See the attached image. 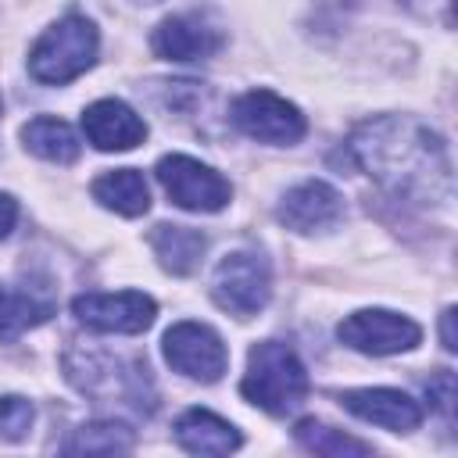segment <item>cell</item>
Masks as SVG:
<instances>
[{
	"instance_id": "obj_4",
	"label": "cell",
	"mask_w": 458,
	"mask_h": 458,
	"mask_svg": "<svg viewBox=\"0 0 458 458\" xmlns=\"http://www.w3.org/2000/svg\"><path fill=\"white\" fill-rule=\"evenodd\" d=\"M211 297L222 311L236 315V318L258 315L272 297V265H268V258L254 247L229 250L211 272Z\"/></svg>"
},
{
	"instance_id": "obj_22",
	"label": "cell",
	"mask_w": 458,
	"mask_h": 458,
	"mask_svg": "<svg viewBox=\"0 0 458 458\" xmlns=\"http://www.w3.org/2000/svg\"><path fill=\"white\" fill-rule=\"evenodd\" d=\"M426 397L433 401V408H440L447 419H451V408H454V376L447 369H440L429 383H426Z\"/></svg>"
},
{
	"instance_id": "obj_3",
	"label": "cell",
	"mask_w": 458,
	"mask_h": 458,
	"mask_svg": "<svg viewBox=\"0 0 458 458\" xmlns=\"http://www.w3.org/2000/svg\"><path fill=\"white\" fill-rule=\"evenodd\" d=\"M100 50L97 25L86 14H64L29 50V75L43 86H64L79 79L86 68H93Z\"/></svg>"
},
{
	"instance_id": "obj_18",
	"label": "cell",
	"mask_w": 458,
	"mask_h": 458,
	"mask_svg": "<svg viewBox=\"0 0 458 458\" xmlns=\"http://www.w3.org/2000/svg\"><path fill=\"white\" fill-rule=\"evenodd\" d=\"M50 315H54V301L50 297H36L29 290L0 283V344L18 340L25 329L43 326Z\"/></svg>"
},
{
	"instance_id": "obj_12",
	"label": "cell",
	"mask_w": 458,
	"mask_h": 458,
	"mask_svg": "<svg viewBox=\"0 0 458 458\" xmlns=\"http://www.w3.org/2000/svg\"><path fill=\"white\" fill-rule=\"evenodd\" d=\"M340 404L372 422V426H383L390 433H411L422 426V404L404 394V390H394V386H358V390H344L340 394Z\"/></svg>"
},
{
	"instance_id": "obj_17",
	"label": "cell",
	"mask_w": 458,
	"mask_h": 458,
	"mask_svg": "<svg viewBox=\"0 0 458 458\" xmlns=\"http://www.w3.org/2000/svg\"><path fill=\"white\" fill-rule=\"evenodd\" d=\"M150 247H154V254H157V261H161L165 272H172V276H190V272L200 265V254H204L208 240H204L200 229L161 222V225H154V233H150Z\"/></svg>"
},
{
	"instance_id": "obj_21",
	"label": "cell",
	"mask_w": 458,
	"mask_h": 458,
	"mask_svg": "<svg viewBox=\"0 0 458 458\" xmlns=\"http://www.w3.org/2000/svg\"><path fill=\"white\" fill-rule=\"evenodd\" d=\"M32 422H36V408L29 397H21V394L0 397V440H11V444L25 440Z\"/></svg>"
},
{
	"instance_id": "obj_10",
	"label": "cell",
	"mask_w": 458,
	"mask_h": 458,
	"mask_svg": "<svg viewBox=\"0 0 458 458\" xmlns=\"http://www.w3.org/2000/svg\"><path fill=\"white\" fill-rule=\"evenodd\" d=\"M222 43H225L222 29L193 11L165 18L150 36L154 54L165 61H208L222 50Z\"/></svg>"
},
{
	"instance_id": "obj_19",
	"label": "cell",
	"mask_w": 458,
	"mask_h": 458,
	"mask_svg": "<svg viewBox=\"0 0 458 458\" xmlns=\"http://www.w3.org/2000/svg\"><path fill=\"white\" fill-rule=\"evenodd\" d=\"M136 437L125 422H86L64 440V454H118L132 451Z\"/></svg>"
},
{
	"instance_id": "obj_5",
	"label": "cell",
	"mask_w": 458,
	"mask_h": 458,
	"mask_svg": "<svg viewBox=\"0 0 458 458\" xmlns=\"http://www.w3.org/2000/svg\"><path fill=\"white\" fill-rule=\"evenodd\" d=\"M154 175H157L161 190L168 193V200L182 211L211 215V211H222L233 200L229 179L218 168H211V165H204L190 154H165L157 161Z\"/></svg>"
},
{
	"instance_id": "obj_23",
	"label": "cell",
	"mask_w": 458,
	"mask_h": 458,
	"mask_svg": "<svg viewBox=\"0 0 458 458\" xmlns=\"http://www.w3.org/2000/svg\"><path fill=\"white\" fill-rule=\"evenodd\" d=\"M14 222H18V200L11 193H0V240L11 236Z\"/></svg>"
},
{
	"instance_id": "obj_11",
	"label": "cell",
	"mask_w": 458,
	"mask_h": 458,
	"mask_svg": "<svg viewBox=\"0 0 458 458\" xmlns=\"http://www.w3.org/2000/svg\"><path fill=\"white\" fill-rule=\"evenodd\" d=\"M276 218L293 229V233H322V229H333L340 218H344V197L322 182V179H304L297 182L293 190L283 193L279 208H276Z\"/></svg>"
},
{
	"instance_id": "obj_7",
	"label": "cell",
	"mask_w": 458,
	"mask_h": 458,
	"mask_svg": "<svg viewBox=\"0 0 458 458\" xmlns=\"http://www.w3.org/2000/svg\"><path fill=\"white\" fill-rule=\"evenodd\" d=\"M161 354L172 365V372L197 379V383H218L229 369V351L222 336L204 322H175L161 336Z\"/></svg>"
},
{
	"instance_id": "obj_24",
	"label": "cell",
	"mask_w": 458,
	"mask_h": 458,
	"mask_svg": "<svg viewBox=\"0 0 458 458\" xmlns=\"http://www.w3.org/2000/svg\"><path fill=\"white\" fill-rule=\"evenodd\" d=\"M440 336H444V347L447 351H458V340H454V308H444V315H440Z\"/></svg>"
},
{
	"instance_id": "obj_16",
	"label": "cell",
	"mask_w": 458,
	"mask_h": 458,
	"mask_svg": "<svg viewBox=\"0 0 458 458\" xmlns=\"http://www.w3.org/2000/svg\"><path fill=\"white\" fill-rule=\"evenodd\" d=\"M21 143H25L29 154H36L43 161H54V165H72L82 150L79 132L64 118H54V114L29 118L21 125Z\"/></svg>"
},
{
	"instance_id": "obj_25",
	"label": "cell",
	"mask_w": 458,
	"mask_h": 458,
	"mask_svg": "<svg viewBox=\"0 0 458 458\" xmlns=\"http://www.w3.org/2000/svg\"><path fill=\"white\" fill-rule=\"evenodd\" d=\"M0 111H4V104H0Z\"/></svg>"
},
{
	"instance_id": "obj_9",
	"label": "cell",
	"mask_w": 458,
	"mask_h": 458,
	"mask_svg": "<svg viewBox=\"0 0 458 458\" xmlns=\"http://www.w3.org/2000/svg\"><path fill=\"white\" fill-rule=\"evenodd\" d=\"M72 315L93 329V333H122V336H136L143 333L154 315L157 304L154 297H147L143 290H118V293H79L72 301Z\"/></svg>"
},
{
	"instance_id": "obj_13",
	"label": "cell",
	"mask_w": 458,
	"mask_h": 458,
	"mask_svg": "<svg viewBox=\"0 0 458 458\" xmlns=\"http://www.w3.org/2000/svg\"><path fill=\"white\" fill-rule=\"evenodd\" d=\"M82 136L97 150H132L147 140V122L125 100L104 97L82 111Z\"/></svg>"
},
{
	"instance_id": "obj_1",
	"label": "cell",
	"mask_w": 458,
	"mask_h": 458,
	"mask_svg": "<svg viewBox=\"0 0 458 458\" xmlns=\"http://www.w3.org/2000/svg\"><path fill=\"white\" fill-rule=\"evenodd\" d=\"M351 161L390 197L411 204H440L451 197V157L437 129L408 114H379L361 122L347 140Z\"/></svg>"
},
{
	"instance_id": "obj_2",
	"label": "cell",
	"mask_w": 458,
	"mask_h": 458,
	"mask_svg": "<svg viewBox=\"0 0 458 458\" xmlns=\"http://www.w3.org/2000/svg\"><path fill=\"white\" fill-rule=\"evenodd\" d=\"M240 394L268 415H290L308 397V369L290 344L261 340L247 354V372L240 379Z\"/></svg>"
},
{
	"instance_id": "obj_8",
	"label": "cell",
	"mask_w": 458,
	"mask_h": 458,
	"mask_svg": "<svg viewBox=\"0 0 458 458\" xmlns=\"http://www.w3.org/2000/svg\"><path fill=\"white\" fill-rule=\"evenodd\" d=\"M336 336L351 351L383 358V354H401V351L419 347L422 326L401 311H390V308H361V311H351L336 326Z\"/></svg>"
},
{
	"instance_id": "obj_15",
	"label": "cell",
	"mask_w": 458,
	"mask_h": 458,
	"mask_svg": "<svg viewBox=\"0 0 458 458\" xmlns=\"http://www.w3.org/2000/svg\"><path fill=\"white\" fill-rule=\"evenodd\" d=\"M89 193L100 208L125 215V218H140L150 208V186H147L140 168H111V172L93 179Z\"/></svg>"
},
{
	"instance_id": "obj_20",
	"label": "cell",
	"mask_w": 458,
	"mask_h": 458,
	"mask_svg": "<svg viewBox=\"0 0 458 458\" xmlns=\"http://www.w3.org/2000/svg\"><path fill=\"white\" fill-rule=\"evenodd\" d=\"M297 444L315 451V454H326V458H351V454H372V444L358 440V437H347L344 429H333L318 419H301L297 429H293Z\"/></svg>"
},
{
	"instance_id": "obj_14",
	"label": "cell",
	"mask_w": 458,
	"mask_h": 458,
	"mask_svg": "<svg viewBox=\"0 0 458 458\" xmlns=\"http://www.w3.org/2000/svg\"><path fill=\"white\" fill-rule=\"evenodd\" d=\"M172 437L190 454H229V451H236L243 444L240 429L229 419H222V415H215L208 408H186L175 419Z\"/></svg>"
},
{
	"instance_id": "obj_6",
	"label": "cell",
	"mask_w": 458,
	"mask_h": 458,
	"mask_svg": "<svg viewBox=\"0 0 458 458\" xmlns=\"http://www.w3.org/2000/svg\"><path fill=\"white\" fill-rule=\"evenodd\" d=\"M233 125L268 147H293L304 140L308 132V118L301 114L297 104H290L286 97L272 93V89H247L233 100Z\"/></svg>"
}]
</instances>
